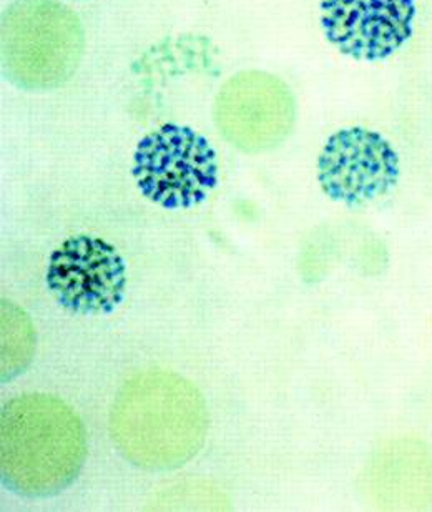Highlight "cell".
Segmentation results:
<instances>
[{"label":"cell","mask_w":432,"mask_h":512,"mask_svg":"<svg viewBox=\"0 0 432 512\" xmlns=\"http://www.w3.org/2000/svg\"><path fill=\"white\" fill-rule=\"evenodd\" d=\"M110 436L135 468L175 471L207 441V403L200 389L167 370L142 371L118 389L110 409Z\"/></svg>","instance_id":"1"},{"label":"cell","mask_w":432,"mask_h":512,"mask_svg":"<svg viewBox=\"0 0 432 512\" xmlns=\"http://www.w3.org/2000/svg\"><path fill=\"white\" fill-rule=\"evenodd\" d=\"M87 431L69 404L50 394H22L0 413L2 486L24 498H52L79 478Z\"/></svg>","instance_id":"2"},{"label":"cell","mask_w":432,"mask_h":512,"mask_svg":"<svg viewBox=\"0 0 432 512\" xmlns=\"http://www.w3.org/2000/svg\"><path fill=\"white\" fill-rule=\"evenodd\" d=\"M133 177L150 202L168 210L192 208L218 183L215 148L185 125L165 124L138 142Z\"/></svg>","instance_id":"4"},{"label":"cell","mask_w":432,"mask_h":512,"mask_svg":"<svg viewBox=\"0 0 432 512\" xmlns=\"http://www.w3.org/2000/svg\"><path fill=\"white\" fill-rule=\"evenodd\" d=\"M35 330L19 306L2 301V383L22 375L34 358Z\"/></svg>","instance_id":"10"},{"label":"cell","mask_w":432,"mask_h":512,"mask_svg":"<svg viewBox=\"0 0 432 512\" xmlns=\"http://www.w3.org/2000/svg\"><path fill=\"white\" fill-rule=\"evenodd\" d=\"M386 476L393 504L403 509L432 506V456L423 444L403 441L386 454Z\"/></svg>","instance_id":"9"},{"label":"cell","mask_w":432,"mask_h":512,"mask_svg":"<svg viewBox=\"0 0 432 512\" xmlns=\"http://www.w3.org/2000/svg\"><path fill=\"white\" fill-rule=\"evenodd\" d=\"M213 117L233 147L246 153L268 152L280 147L295 127V97L280 77L245 70L218 92Z\"/></svg>","instance_id":"5"},{"label":"cell","mask_w":432,"mask_h":512,"mask_svg":"<svg viewBox=\"0 0 432 512\" xmlns=\"http://www.w3.org/2000/svg\"><path fill=\"white\" fill-rule=\"evenodd\" d=\"M416 0H323L326 39L356 60H383L413 35Z\"/></svg>","instance_id":"8"},{"label":"cell","mask_w":432,"mask_h":512,"mask_svg":"<svg viewBox=\"0 0 432 512\" xmlns=\"http://www.w3.org/2000/svg\"><path fill=\"white\" fill-rule=\"evenodd\" d=\"M47 286L65 310L108 315L125 296L127 268L110 243L92 235H77L50 256Z\"/></svg>","instance_id":"6"},{"label":"cell","mask_w":432,"mask_h":512,"mask_svg":"<svg viewBox=\"0 0 432 512\" xmlns=\"http://www.w3.org/2000/svg\"><path fill=\"white\" fill-rule=\"evenodd\" d=\"M85 34L79 15L57 0H15L0 20V65L27 92L64 87L79 69Z\"/></svg>","instance_id":"3"},{"label":"cell","mask_w":432,"mask_h":512,"mask_svg":"<svg viewBox=\"0 0 432 512\" xmlns=\"http://www.w3.org/2000/svg\"><path fill=\"white\" fill-rule=\"evenodd\" d=\"M399 178V157L393 145L368 128H343L324 143L318 180L334 202L358 207L393 190Z\"/></svg>","instance_id":"7"}]
</instances>
